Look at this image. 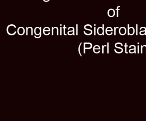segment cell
<instances>
[{"label":"cell","instance_id":"cell-1","mask_svg":"<svg viewBox=\"0 0 146 121\" xmlns=\"http://www.w3.org/2000/svg\"><path fill=\"white\" fill-rule=\"evenodd\" d=\"M16 29V26L13 24L9 25L7 26V32L9 35L13 36L17 33Z\"/></svg>","mask_w":146,"mask_h":121},{"label":"cell","instance_id":"cell-2","mask_svg":"<svg viewBox=\"0 0 146 121\" xmlns=\"http://www.w3.org/2000/svg\"><path fill=\"white\" fill-rule=\"evenodd\" d=\"M17 32L19 35H20V36H23V35L25 34V29L23 27H19L18 29Z\"/></svg>","mask_w":146,"mask_h":121},{"label":"cell","instance_id":"cell-3","mask_svg":"<svg viewBox=\"0 0 146 121\" xmlns=\"http://www.w3.org/2000/svg\"><path fill=\"white\" fill-rule=\"evenodd\" d=\"M108 14L109 15V17H113L115 14V11H114V9H110L108 12Z\"/></svg>","mask_w":146,"mask_h":121},{"label":"cell","instance_id":"cell-4","mask_svg":"<svg viewBox=\"0 0 146 121\" xmlns=\"http://www.w3.org/2000/svg\"><path fill=\"white\" fill-rule=\"evenodd\" d=\"M35 33L36 36L40 35L41 33V28L39 27H36L35 28Z\"/></svg>","mask_w":146,"mask_h":121},{"label":"cell","instance_id":"cell-5","mask_svg":"<svg viewBox=\"0 0 146 121\" xmlns=\"http://www.w3.org/2000/svg\"><path fill=\"white\" fill-rule=\"evenodd\" d=\"M84 47L85 49H89L92 48V44L90 43H84Z\"/></svg>","mask_w":146,"mask_h":121},{"label":"cell","instance_id":"cell-6","mask_svg":"<svg viewBox=\"0 0 146 121\" xmlns=\"http://www.w3.org/2000/svg\"><path fill=\"white\" fill-rule=\"evenodd\" d=\"M26 30H27V32H26V35L28 36L29 35V33L31 34V36H33V29L32 27H27L26 28Z\"/></svg>","mask_w":146,"mask_h":121},{"label":"cell","instance_id":"cell-7","mask_svg":"<svg viewBox=\"0 0 146 121\" xmlns=\"http://www.w3.org/2000/svg\"><path fill=\"white\" fill-rule=\"evenodd\" d=\"M55 32L57 33V35H58V27H54L52 28V35L53 36L54 34H55Z\"/></svg>","mask_w":146,"mask_h":121},{"label":"cell","instance_id":"cell-8","mask_svg":"<svg viewBox=\"0 0 146 121\" xmlns=\"http://www.w3.org/2000/svg\"><path fill=\"white\" fill-rule=\"evenodd\" d=\"M119 32L121 35H124L126 33V29L124 27H121L119 30Z\"/></svg>","mask_w":146,"mask_h":121},{"label":"cell","instance_id":"cell-9","mask_svg":"<svg viewBox=\"0 0 146 121\" xmlns=\"http://www.w3.org/2000/svg\"><path fill=\"white\" fill-rule=\"evenodd\" d=\"M104 27V26H103ZM103 29L102 27H100L98 28L97 30V32H98V34L101 35L103 34V32H104V30H103Z\"/></svg>","mask_w":146,"mask_h":121},{"label":"cell","instance_id":"cell-10","mask_svg":"<svg viewBox=\"0 0 146 121\" xmlns=\"http://www.w3.org/2000/svg\"><path fill=\"white\" fill-rule=\"evenodd\" d=\"M68 34L70 36L74 35V30H70L68 32Z\"/></svg>","mask_w":146,"mask_h":121},{"label":"cell","instance_id":"cell-11","mask_svg":"<svg viewBox=\"0 0 146 121\" xmlns=\"http://www.w3.org/2000/svg\"><path fill=\"white\" fill-rule=\"evenodd\" d=\"M43 32L44 35H46V36H48L50 34V32L48 31H43Z\"/></svg>","mask_w":146,"mask_h":121},{"label":"cell","instance_id":"cell-12","mask_svg":"<svg viewBox=\"0 0 146 121\" xmlns=\"http://www.w3.org/2000/svg\"><path fill=\"white\" fill-rule=\"evenodd\" d=\"M43 31H50V29L49 27H46L43 29Z\"/></svg>","mask_w":146,"mask_h":121},{"label":"cell","instance_id":"cell-13","mask_svg":"<svg viewBox=\"0 0 146 121\" xmlns=\"http://www.w3.org/2000/svg\"><path fill=\"white\" fill-rule=\"evenodd\" d=\"M41 36V33L40 35H38V36H35V37H36V38H40V37Z\"/></svg>","mask_w":146,"mask_h":121},{"label":"cell","instance_id":"cell-14","mask_svg":"<svg viewBox=\"0 0 146 121\" xmlns=\"http://www.w3.org/2000/svg\"><path fill=\"white\" fill-rule=\"evenodd\" d=\"M119 7H117V17H118V10H119V9H118V8Z\"/></svg>","mask_w":146,"mask_h":121},{"label":"cell","instance_id":"cell-15","mask_svg":"<svg viewBox=\"0 0 146 121\" xmlns=\"http://www.w3.org/2000/svg\"><path fill=\"white\" fill-rule=\"evenodd\" d=\"M76 35H78V25H76Z\"/></svg>","mask_w":146,"mask_h":121},{"label":"cell","instance_id":"cell-16","mask_svg":"<svg viewBox=\"0 0 146 121\" xmlns=\"http://www.w3.org/2000/svg\"><path fill=\"white\" fill-rule=\"evenodd\" d=\"M50 0H43V1L45 2H47L49 1Z\"/></svg>","mask_w":146,"mask_h":121},{"label":"cell","instance_id":"cell-17","mask_svg":"<svg viewBox=\"0 0 146 121\" xmlns=\"http://www.w3.org/2000/svg\"><path fill=\"white\" fill-rule=\"evenodd\" d=\"M96 35V28H94V35Z\"/></svg>","mask_w":146,"mask_h":121}]
</instances>
